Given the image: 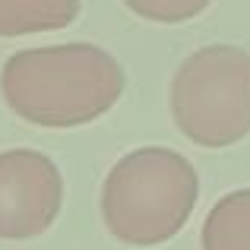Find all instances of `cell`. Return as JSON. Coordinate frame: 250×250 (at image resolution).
<instances>
[{
    "instance_id": "1",
    "label": "cell",
    "mask_w": 250,
    "mask_h": 250,
    "mask_svg": "<svg viewBox=\"0 0 250 250\" xmlns=\"http://www.w3.org/2000/svg\"><path fill=\"white\" fill-rule=\"evenodd\" d=\"M124 83L121 63L89 42L16 51L0 70L10 111L51 130L83 127L108 114L124 95Z\"/></svg>"
},
{
    "instance_id": "2",
    "label": "cell",
    "mask_w": 250,
    "mask_h": 250,
    "mask_svg": "<svg viewBox=\"0 0 250 250\" xmlns=\"http://www.w3.org/2000/svg\"><path fill=\"white\" fill-rule=\"evenodd\" d=\"M200 196L193 165L174 149L143 146L114 162L102 187V219L130 247H159L190 222Z\"/></svg>"
},
{
    "instance_id": "3",
    "label": "cell",
    "mask_w": 250,
    "mask_h": 250,
    "mask_svg": "<svg viewBox=\"0 0 250 250\" xmlns=\"http://www.w3.org/2000/svg\"><path fill=\"white\" fill-rule=\"evenodd\" d=\"M171 117L193 146L225 149L250 133V51L206 44L171 80Z\"/></svg>"
},
{
    "instance_id": "4",
    "label": "cell",
    "mask_w": 250,
    "mask_h": 250,
    "mask_svg": "<svg viewBox=\"0 0 250 250\" xmlns=\"http://www.w3.org/2000/svg\"><path fill=\"white\" fill-rule=\"evenodd\" d=\"M63 177L54 159L35 149L0 152V241H32L57 222Z\"/></svg>"
},
{
    "instance_id": "5",
    "label": "cell",
    "mask_w": 250,
    "mask_h": 250,
    "mask_svg": "<svg viewBox=\"0 0 250 250\" xmlns=\"http://www.w3.org/2000/svg\"><path fill=\"white\" fill-rule=\"evenodd\" d=\"M80 16V0H0V38L61 32Z\"/></svg>"
},
{
    "instance_id": "6",
    "label": "cell",
    "mask_w": 250,
    "mask_h": 250,
    "mask_svg": "<svg viewBox=\"0 0 250 250\" xmlns=\"http://www.w3.org/2000/svg\"><path fill=\"white\" fill-rule=\"evenodd\" d=\"M203 250H250V187L225 193L200 231Z\"/></svg>"
},
{
    "instance_id": "7",
    "label": "cell",
    "mask_w": 250,
    "mask_h": 250,
    "mask_svg": "<svg viewBox=\"0 0 250 250\" xmlns=\"http://www.w3.org/2000/svg\"><path fill=\"white\" fill-rule=\"evenodd\" d=\"M140 19L149 22H162V25H174V22H187L196 19L212 0H124Z\"/></svg>"
}]
</instances>
